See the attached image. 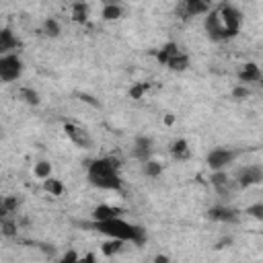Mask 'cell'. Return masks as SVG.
I'll use <instances>...</instances> for the list:
<instances>
[{
	"label": "cell",
	"instance_id": "e0dca14e",
	"mask_svg": "<svg viewBox=\"0 0 263 263\" xmlns=\"http://www.w3.org/2000/svg\"><path fill=\"white\" fill-rule=\"evenodd\" d=\"M117 214H119V210H115V208H111V205H99V208H95L92 218H95V222H99V220L113 218V216H117Z\"/></svg>",
	"mask_w": 263,
	"mask_h": 263
},
{
	"label": "cell",
	"instance_id": "52a82bcc",
	"mask_svg": "<svg viewBox=\"0 0 263 263\" xmlns=\"http://www.w3.org/2000/svg\"><path fill=\"white\" fill-rule=\"evenodd\" d=\"M208 8H210L208 0H181L179 2V14L183 18L203 14V12H208Z\"/></svg>",
	"mask_w": 263,
	"mask_h": 263
},
{
	"label": "cell",
	"instance_id": "ba28073f",
	"mask_svg": "<svg viewBox=\"0 0 263 263\" xmlns=\"http://www.w3.org/2000/svg\"><path fill=\"white\" fill-rule=\"evenodd\" d=\"M205 31L208 35L214 39V41H222V39H228V33L220 21V14L218 12H210L208 18H205Z\"/></svg>",
	"mask_w": 263,
	"mask_h": 263
},
{
	"label": "cell",
	"instance_id": "7402d4cb",
	"mask_svg": "<svg viewBox=\"0 0 263 263\" xmlns=\"http://www.w3.org/2000/svg\"><path fill=\"white\" fill-rule=\"evenodd\" d=\"M43 33H45L47 37H58V35H60V25H58L53 18H47L45 25H43Z\"/></svg>",
	"mask_w": 263,
	"mask_h": 263
},
{
	"label": "cell",
	"instance_id": "d4e9b609",
	"mask_svg": "<svg viewBox=\"0 0 263 263\" xmlns=\"http://www.w3.org/2000/svg\"><path fill=\"white\" fill-rule=\"evenodd\" d=\"M21 97L29 103V105H37L39 103V95L33 88H21Z\"/></svg>",
	"mask_w": 263,
	"mask_h": 263
},
{
	"label": "cell",
	"instance_id": "277c9868",
	"mask_svg": "<svg viewBox=\"0 0 263 263\" xmlns=\"http://www.w3.org/2000/svg\"><path fill=\"white\" fill-rule=\"evenodd\" d=\"M220 21H222V25H224V29H226V33H228V37H234L236 33H238V29H240V23H242V14L232 6V4H224L222 8H220Z\"/></svg>",
	"mask_w": 263,
	"mask_h": 263
},
{
	"label": "cell",
	"instance_id": "4fadbf2b",
	"mask_svg": "<svg viewBox=\"0 0 263 263\" xmlns=\"http://www.w3.org/2000/svg\"><path fill=\"white\" fill-rule=\"evenodd\" d=\"M16 45H18V41H16L14 33L10 29H0V55L10 53Z\"/></svg>",
	"mask_w": 263,
	"mask_h": 263
},
{
	"label": "cell",
	"instance_id": "8992f818",
	"mask_svg": "<svg viewBox=\"0 0 263 263\" xmlns=\"http://www.w3.org/2000/svg\"><path fill=\"white\" fill-rule=\"evenodd\" d=\"M263 181V171L261 166H245L236 173V185L238 187H251V185H259Z\"/></svg>",
	"mask_w": 263,
	"mask_h": 263
},
{
	"label": "cell",
	"instance_id": "44dd1931",
	"mask_svg": "<svg viewBox=\"0 0 263 263\" xmlns=\"http://www.w3.org/2000/svg\"><path fill=\"white\" fill-rule=\"evenodd\" d=\"M142 171H144V175L146 177H156V175H160V171H162V166L156 162V160H144V166H142Z\"/></svg>",
	"mask_w": 263,
	"mask_h": 263
},
{
	"label": "cell",
	"instance_id": "f546056e",
	"mask_svg": "<svg viewBox=\"0 0 263 263\" xmlns=\"http://www.w3.org/2000/svg\"><path fill=\"white\" fill-rule=\"evenodd\" d=\"M146 88H148L146 84H140V86H136V88L132 90V97H134V99H140V97H142V92H144Z\"/></svg>",
	"mask_w": 263,
	"mask_h": 263
},
{
	"label": "cell",
	"instance_id": "2e32d148",
	"mask_svg": "<svg viewBox=\"0 0 263 263\" xmlns=\"http://www.w3.org/2000/svg\"><path fill=\"white\" fill-rule=\"evenodd\" d=\"M166 66H168L171 70H175V72H183V70H187V66H189V58H187L185 53H175V55L166 62Z\"/></svg>",
	"mask_w": 263,
	"mask_h": 263
},
{
	"label": "cell",
	"instance_id": "ffe728a7",
	"mask_svg": "<svg viewBox=\"0 0 263 263\" xmlns=\"http://www.w3.org/2000/svg\"><path fill=\"white\" fill-rule=\"evenodd\" d=\"M119 16H121L119 4H105V8H103V18H105V21H115V18H119Z\"/></svg>",
	"mask_w": 263,
	"mask_h": 263
},
{
	"label": "cell",
	"instance_id": "5bb4252c",
	"mask_svg": "<svg viewBox=\"0 0 263 263\" xmlns=\"http://www.w3.org/2000/svg\"><path fill=\"white\" fill-rule=\"evenodd\" d=\"M171 154H173V158H177V160H187V158L191 156V150H189L187 140H183V138L175 140L173 146H171Z\"/></svg>",
	"mask_w": 263,
	"mask_h": 263
},
{
	"label": "cell",
	"instance_id": "f1b7e54d",
	"mask_svg": "<svg viewBox=\"0 0 263 263\" xmlns=\"http://www.w3.org/2000/svg\"><path fill=\"white\" fill-rule=\"evenodd\" d=\"M232 95H234L236 99H247V97H249V88H245V86H236V88L232 90Z\"/></svg>",
	"mask_w": 263,
	"mask_h": 263
},
{
	"label": "cell",
	"instance_id": "5b68a950",
	"mask_svg": "<svg viewBox=\"0 0 263 263\" xmlns=\"http://www.w3.org/2000/svg\"><path fill=\"white\" fill-rule=\"evenodd\" d=\"M234 156H236V152H232L228 148H214L208 154V164L212 171H222L224 166H228L234 160Z\"/></svg>",
	"mask_w": 263,
	"mask_h": 263
},
{
	"label": "cell",
	"instance_id": "3957f363",
	"mask_svg": "<svg viewBox=\"0 0 263 263\" xmlns=\"http://www.w3.org/2000/svg\"><path fill=\"white\" fill-rule=\"evenodd\" d=\"M21 72H23V62L18 55H14V53L0 55V80L12 82L21 76Z\"/></svg>",
	"mask_w": 263,
	"mask_h": 263
},
{
	"label": "cell",
	"instance_id": "9c48e42d",
	"mask_svg": "<svg viewBox=\"0 0 263 263\" xmlns=\"http://www.w3.org/2000/svg\"><path fill=\"white\" fill-rule=\"evenodd\" d=\"M64 129H66L68 138H70L76 146H80V148H90L92 140H90V136H88V132H86L84 127H78V125H74V123H66Z\"/></svg>",
	"mask_w": 263,
	"mask_h": 263
},
{
	"label": "cell",
	"instance_id": "7a4b0ae2",
	"mask_svg": "<svg viewBox=\"0 0 263 263\" xmlns=\"http://www.w3.org/2000/svg\"><path fill=\"white\" fill-rule=\"evenodd\" d=\"M119 162L115 158H97L90 162L88 166V181L90 185L99 187V189H119L121 187V179L117 175Z\"/></svg>",
	"mask_w": 263,
	"mask_h": 263
},
{
	"label": "cell",
	"instance_id": "6da1fadb",
	"mask_svg": "<svg viewBox=\"0 0 263 263\" xmlns=\"http://www.w3.org/2000/svg\"><path fill=\"white\" fill-rule=\"evenodd\" d=\"M95 230L111 236V238H117L121 242L129 240L134 245H144L146 242V230L142 226H136V224H129L125 220H121L119 216H113V218H107V220H99L92 224Z\"/></svg>",
	"mask_w": 263,
	"mask_h": 263
},
{
	"label": "cell",
	"instance_id": "8fae6325",
	"mask_svg": "<svg viewBox=\"0 0 263 263\" xmlns=\"http://www.w3.org/2000/svg\"><path fill=\"white\" fill-rule=\"evenodd\" d=\"M134 156L138 158V160H148L150 156H152V140L150 138H146V136H140V138H136V142H134Z\"/></svg>",
	"mask_w": 263,
	"mask_h": 263
},
{
	"label": "cell",
	"instance_id": "ac0fdd59",
	"mask_svg": "<svg viewBox=\"0 0 263 263\" xmlns=\"http://www.w3.org/2000/svg\"><path fill=\"white\" fill-rule=\"evenodd\" d=\"M175 53H179V49H177V45L175 43H166L162 49H158V53H156V58H158V62L160 64H166Z\"/></svg>",
	"mask_w": 263,
	"mask_h": 263
},
{
	"label": "cell",
	"instance_id": "4316f807",
	"mask_svg": "<svg viewBox=\"0 0 263 263\" xmlns=\"http://www.w3.org/2000/svg\"><path fill=\"white\" fill-rule=\"evenodd\" d=\"M247 214H251L253 218H257V220H261V218H263V203L259 201V203H255V205H251V208L247 210Z\"/></svg>",
	"mask_w": 263,
	"mask_h": 263
},
{
	"label": "cell",
	"instance_id": "9a60e30c",
	"mask_svg": "<svg viewBox=\"0 0 263 263\" xmlns=\"http://www.w3.org/2000/svg\"><path fill=\"white\" fill-rule=\"evenodd\" d=\"M238 78H240L242 82H257V80L261 78V70H259L257 64H247V66L240 70Z\"/></svg>",
	"mask_w": 263,
	"mask_h": 263
},
{
	"label": "cell",
	"instance_id": "603a6c76",
	"mask_svg": "<svg viewBox=\"0 0 263 263\" xmlns=\"http://www.w3.org/2000/svg\"><path fill=\"white\" fill-rule=\"evenodd\" d=\"M49 173H51V164H49L47 160H41V162L35 164V175H37L39 179H47Z\"/></svg>",
	"mask_w": 263,
	"mask_h": 263
},
{
	"label": "cell",
	"instance_id": "7c38bea8",
	"mask_svg": "<svg viewBox=\"0 0 263 263\" xmlns=\"http://www.w3.org/2000/svg\"><path fill=\"white\" fill-rule=\"evenodd\" d=\"M212 185H214L216 191L222 193V195H226V193L232 191V181H230V177H228L226 173H222V171H214V175H212Z\"/></svg>",
	"mask_w": 263,
	"mask_h": 263
},
{
	"label": "cell",
	"instance_id": "484cf974",
	"mask_svg": "<svg viewBox=\"0 0 263 263\" xmlns=\"http://www.w3.org/2000/svg\"><path fill=\"white\" fill-rule=\"evenodd\" d=\"M119 249H121V240H117V238H111L109 242L103 245V253H105V255H113V253H117Z\"/></svg>",
	"mask_w": 263,
	"mask_h": 263
},
{
	"label": "cell",
	"instance_id": "4dcf8cb0",
	"mask_svg": "<svg viewBox=\"0 0 263 263\" xmlns=\"http://www.w3.org/2000/svg\"><path fill=\"white\" fill-rule=\"evenodd\" d=\"M74 259H78V257H76L74 253H68V255L64 257V261H74Z\"/></svg>",
	"mask_w": 263,
	"mask_h": 263
},
{
	"label": "cell",
	"instance_id": "1f68e13d",
	"mask_svg": "<svg viewBox=\"0 0 263 263\" xmlns=\"http://www.w3.org/2000/svg\"><path fill=\"white\" fill-rule=\"evenodd\" d=\"M105 4H119V0H105Z\"/></svg>",
	"mask_w": 263,
	"mask_h": 263
},
{
	"label": "cell",
	"instance_id": "d6986e66",
	"mask_svg": "<svg viewBox=\"0 0 263 263\" xmlns=\"http://www.w3.org/2000/svg\"><path fill=\"white\" fill-rule=\"evenodd\" d=\"M86 16H88V8H86V4L76 2V4H74V8H72V18H74L76 23H84V21H86Z\"/></svg>",
	"mask_w": 263,
	"mask_h": 263
},
{
	"label": "cell",
	"instance_id": "cb8c5ba5",
	"mask_svg": "<svg viewBox=\"0 0 263 263\" xmlns=\"http://www.w3.org/2000/svg\"><path fill=\"white\" fill-rule=\"evenodd\" d=\"M45 189L51 193V195H62V191H64V187H62V183L58 181V179H45Z\"/></svg>",
	"mask_w": 263,
	"mask_h": 263
},
{
	"label": "cell",
	"instance_id": "30bf717a",
	"mask_svg": "<svg viewBox=\"0 0 263 263\" xmlns=\"http://www.w3.org/2000/svg\"><path fill=\"white\" fill-rule=\"evenodd\" d=\"M208 216L212 220H218V222H236L238 220V212L234 208H226V205H216L208 212Z\"/></svg>",
	"mask_w": 263,
	"mask_h": 263
},
{
	"label": "cell",
	"instance_id": "83f0119b",
	"mask_svg": "<svg viewBox=\"0 0 263 263\" xmlns=\"http://www.w3.org/2000/svg\"><path fill=\"white\" fill-rule=\"evenodd\" d=\"M2 205H4L6 212H12V210H16L18 199H16V197H6V199H2Z\"/></svg>",
	"mask_w": 263,
	"mask_h": 263
}]
</instances>
